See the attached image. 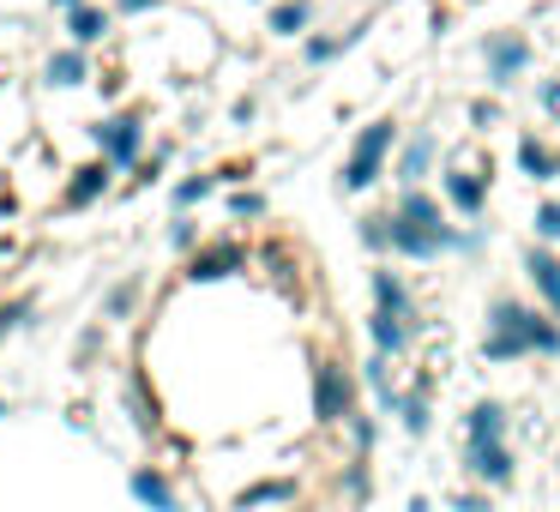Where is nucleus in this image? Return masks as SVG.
Returning <instances> with one entry per match:
<instances>
[{"mask_svg":"<svg viewBox=\"0 0 560 512\" xmlns=\"http://www.w3.org/2000/svg\"><path fill=\"white\" fill-rule=\"evenodd\" d=\"M524 266H530V283L542 290L548 314L560 319V254H555V247H530V254H524Z\"/></svg>","mask_w":560,"mask_h":512,"instance_id":"17","label":"nucleus"},{"mask_svg":"<svg viewBox=\"0 0 560 512\" xmlns=\"http://www.w3.org/2000/svg\"><path fill=\"white\" fill-rule=\"evenodd\" d=\"M31 314H37V295H7V302H0V344L13 338V331H25Z\"/></svg>","mask_w":560,"mask_h":512,"instance_id":"26","label":"nucleus"},{"mask_svg":"<svg viewBox=\"0 0 560 512\" xmlns=\"http://www.w3.org/2000/svg\"><path fill=\"white\" fill-rule=\"evenodd\" d=\"M163 170H170V146L145 151V158L133 163V175H127V187H121V194H145V187H158V182H163Z\"/></svg>","mask_w":560,"mask_h":512,"instance_id":"24","label":"nucleus"},{"mask_svg":"<svg viewBox=\"0 0 560 512\" xmlns=\"http://www.w3.org/2000/svg\"><path fill=\"white\" fill-rule=\"evenodd\" d=\"M343 488H350V500H362V494H374V476H368V464L355 458L350 464V476H343Z\"/></svg>","mask_w":560,"mask_h":512,"instance_id":"35","label":"nucleus"},{"mask_svg":"<svg viewBox=\"0 0 560 512\" xmlns=\"http://www.w3.org/2000/svg\"><path fill=\"white\" fill-rule=\"evenodd\" d=\"M199 242H206V235H199L194 211H175V218H170V247H175V254H194Z\"/></svg>","mask_w":560,"mask_h":512,"instance_id":"31","label":"nucleus"},{"mask_svg":"<svg viewBox=\"0 0 560 512\" xmlns=\"http://www.w3.org/2000/svg\"><path fill=\"white\" fill-rule=\"evenodd\" d=\"M355 410V374L343 362H314V416L319 422H350Z\"/></svg>","mask_w":560,"mask_h":512,"instance_id":"7","label":"nucleus"},{"mask_svg":"<svg viewBox=\"0 0 560 512\" xmlns=\"http://www.w3.org/2000/svg\"><path fill=\"white\" fill-rule=\"evenodd\" d=\"M266 194H254V187H235V194H230V218L235 223H259V218H266Z\"/></svg>","mask_w":560,"mask_h":512,"instance_id":"30","label":"nucleus"},{"mask_svg":"<svg viewBox=\"0 0 560 512\" xmlns=\"http://www.w3.org/2000/svg\"><path fill=\"white\" fill-rule=\"evenodd\" d=\"M115 175H121V170H109L103 158L73 163V170H67V182H61V211H67V218H79V211L103 206V199L115 194Z\"/></svg>","mask_w":560,"mask_h":512,"instance_id":"6","label":"nucleus"},{"mask_svg":"<svg viewBox=\"0 0 560 512\" xmlns=\"http://www.w3.org/2000/svg\"><path fill=\"white\" fill-rule=\"evenodd\" d=\"M368 290H374V307H380V314H398V319H410V326H416V295H410V283H404L392 266H374V271H368Z\"/></svg>","mask_w":560,"mask_h":512,"instance_id":"12","label":"nucleus"},{"mask_svg":"<svg viewBox=\"0 0 560 512\" xmlns=\"http://www.w3.org/2000/svg\"><path fill=\"white\" fill-rule=\"evenodd\" d=\"M434 158H440V146H434V133H416V139H410V146H404V151H398V182H404V187H416V182H422V175H428V170H434Z\"/></svg>","mask_w":560,"mask_h":512,"instance_id":"18","label":"nucleus"},{"mask_svg":"<svg viewBox=\"0 0 560 512\" xmlns=\"http://www.w3.org/2000/svg\"><path fill=\"white\" fill-rule=\"evenodd\" d=\"M127 410H133V422H139V428H158V398L145 392V374L127 380Z\"/></svg>","mask_w":560,"mask_h":512,"instance_id":"27","label":"nucleus"},{"mask_svg":"<svg viewBox=\"0 0 560 512\" xmlns=\"http://www.w3.org/2000/svg\"><path fill=\"white\" fill-rule=\"evenodd\" d=\"M350 43H355V31H350V37H307V43H302V61H307V67H326V61H338Z\"/></svg>","mask_w":560,"mask_h":512,"instance_id":"28","label":"nucleus"},{"mask_svg":"<svg viewBox=\"0 0 560 512\" xmlns=\"http://www.w3.org/2000/svg\"><path fill=\"white\" fill-rule=\"evenodd\" d=\"M368 338H374V356H404V350H410V338H416V326L374 307V314H368Z\"/></svg>","mask_w":560,"mask_h":512,"instance_id":"16","label":"nucleus"},{"mask_svg":"<svg viewBox=\"0 0 560 512\" xmlns=\"http://www.w3.org/2000/svg\"><path fill=\"white\" fill-rule=\"evenodd\" d=\"M506 404H494V398H482L470 416H464V446H494V440H506Z\"/></svg>","mask_w":560,"mask_h":512,"instance_id":"15","label":"nucleus"},{"mask_svg":"<svg viewBox=\"0 0 560 512\" xmlns=\"http://www.w3.org/2000/svg\"><path fill=\"white\" fill-rule=\"evenodd\" d=\"M518 163H524V175H536V182L560 175V151H548L536 133H524V139H518Z\"/></svg>","mask_w":560,"mask_h":512,"instance_id":"23","label":"nucleus"},{"mask_svg":"<svg viewBox=\"0 0 560 512\" xmlns=\"http://www.w3.org/2000/svg\"><path fill=\"white\" fill-rule=\"evenodd\" d=\"M307 25H314V0H278L266 19L271 37H307Z\"/></svg>","mask_w":560,"mask_h":512,"instance_id":"19","label":"nucleus"},{"mask_svg":"<svg viewBox=\"0 0 560 512\" xmlns=\"http://www.w3.org/2000/svg\"><path fill=\"white\" fill-rule=\"evenodd\" d=\"M218 170H199V175H187V182H175V194H170V211H194V206H206L211 194H218Z\"/></svg>","mask_w":560,"mask_h":512,"instance_id":"21","label":"nucleus"},{"mask_svg":"<svg viewBox=\"0 0 560 512\" xmlns=\"http://www.w3.org/2000/svg\"><path fill=\"white\" fill-rule=\"evenodd\" d=\"M61 25H67V43H79V49H97V43H109L115 13L103 7V0H79L73 13H61Z\"/></svg>","mask_w":560,"mask_h":512,"instance_id":"11","label":"nucleus"},{"mask_svg":"<svg viewBox=\"0 0 560 512\" xmlns=\"http://www.w3.org/2000/svg\"><path fill=\"white\" fill-rule=\"evenodd\" d=\"M398 422H404V434H428V386H416V392H398Z\"/></svg>","mask_w":560,"mask_h":512,"instance_id":"25","label":"nucleus"},{"mask_svg":"<svg viewBox=\"0 0 560 512\" xmlns=\"http://www.w3.org/2000/svg\"><path fill=\"white\" fill-rule=\"evenodd\" d=\"M247 266H254V247H247L242 235H206V242L187 254L182 278L187 283H230L235 271H247Z\"/></svg>","mask_w":560,"mask_h":512,"instance_id":"4","label":"nucleus"},{"mask_svg":"<svg viewBox=\"0 0 560 512\" xmlns=\"http://www.w3.org/2000/svg\"><path fill=\"white\" fill-rule=\"evenodd\" d=\"M536 235H542V242H560V206H555V199L536 206Z\"/></svg>","mask_w":560,"mask_h":512,"instance_id":"34","label":"nucleus"},{"mask_svg":"<svg viewBox=\"0 0 560 512\" xmlns=\"http://www.w3.org/2000/svg\"><path fill=\"white\" fill-rule=\"evenodd\" d=\"M91 49H79V43H61V49H49V61H43V85H55V91H79V85H91Z\"/></svg>","mask_w":560,"mask_h":512,"instance_id":"10","label":"nucleus"},{"mask_svg":"<svg viewBox=\"0 0 560 512\" xmlns=\"http://www.w3.org/2000/svg\"><path fill=\"white\" fill-rule=\"evenodd\" d=\"M524 67H530V43L500 31V37L488 43V79H494V85H512V73H524Z\"/></svg>","mask_w":560,"mask_h":512,"instance_id":"13","label":"nucleus"},{"mask_svg":"<svg viewBox=\"0 0 560 512\" xmlns=\"http://www.w3.org/2000/svg\"><path fill=\"white\" fill-rule=\"evenodd\" d=\"M464 470L476 476V482H488V488H506L512 482V452L500 446H464Z\"/></svg>","mask_w":560,"mask_h":512,"instance_id":"14","label":"nucleus"},{"mask_svg":"<svg viewBox=\"0 0 560 512\" xmlns=\"http://www.w3.org/2000/svg\"><path fill=\"white\" fill-rule=\"evenodd\" d=\"M7 416H13V404H7V398H0V422H7Z\"/></svg>","mask_w":560,"mask_h":512,"instance_id":"41","label":"nucleus"},{"mask_svg":"<svg viewBox=\"0 0 560 512\" xmlns=\"http://www.w3.org/2000/svg\"><path fill=\"white\" fill-rule=\"evenodd\" d=\"M542 103H548V109L560 115V85H542Z\"/></svg>","mask_w":560,"mask_h":512,"instance_id":"39","label":"nucleus"},{"mask_svg":"<svg viewBox=\"0 0 560 512\" xmlns=\"http://www.w3.org/2000/svg\"><path fill=\"white\" fill-rule=\"evenodd\" d=\"M530 350L536 356H560V319L555 314H530Z\"/></svg>","mask_w":560,"mask_h":512,"instance_id":"29","label":"nucleus"},{"mask_svg":"<svg viewBox=\"0 0 560 512\" xmlns=\"http://www.w3.org/2000/svg\"><path fill=\"white\" fill-rule=\"evenodd\" d=\"M127 494L145 512H182V488L170 482L163 464H133V470H127Z\"/></svg>","mask_w":560,"mask_h":512,"instance_id":"8","label":"nucleus"},{"mask_svg":"<svg viewBox=\"0 0 560 512\" xmlns=\"http://www.w3.org/2000/svg\"><path fill=\"white\" fill-rule=\"evenodd\" d=\"M247 175H254V163H242V158H235V163H218V182H223V187H242Z\"/></svg>","mask_w":560,"mask_h":512,"instance_id":"37","label":"nucleus"},{"mask_svg":"<svg viewBox=\"0 0 560 512\" xmlns=\"http://www.w3.org/2000/svg\"><path fill=\"white\" fill-rule=\"evenodd\" d=\"M283 500H295V476H271V482H254L235 494V507L254 512V507H283Z\"/></svg>","mask_w":560,"mask_h":512,"instance_id":"20","label":"nucleus"},{"mask_svg":"<svg viewBox=\"0 0 560 512\" xmlns=\"http://www.w3.org/2000/svg\"><path fill=\"white\" fill-rule=\"evenodd\" d=\"M145 139H151V115L139 109H109L97 127H91V146H97V158L109 163V170H133L139 158H145Z\"/></svg>","mask_w":560,"mask_h":512,"instance_id":"2","label":"nucleus"},{"mask_svg":"<svg viewBox=\"0 0 560 512\" xmlns=\"http://www.w3.org/2000/svg\"><path fill=\"white\" fill-rule=\"evenodd\" d=\"M530 314L536 307H518L506 295L488 307V338H482L488 362H518V356H530Z\"/></svg>","mask_w":560,"mask_h":512,"instance_id":"5","label":"nucleus"},{"mask_svg":"<svg viewBox=\"0 0 560 512\" xmlns=\"http://www.w3.org/2000/svg\"><path fill=\"white\" fill-rule=\"evenodd\" d=\"M440 187H446L452 211H464V218H482V211H488V182H482V170H476V163L458 158L446 175H440Z\"/></svg>","mask_w":560,"mask_h":512,"instance_id":"9","label":"nucleus"},{"mask_svg":"<svg viewBox=\"0 0 560 512\" xmlns=\"http://www.w3.org/2000/svg\"><path fill=\"white\" fill-rule=\"evenodd\" d=\"M452 507H458V512H488V500H482V494H458Z\"/></svg>","mask_w":560,"mask_h":512,"instance_id":"38","label":"nucleus"},{"mask_svg":"<svg viewBox=\"0 0 560 512\" xmlns=\"http://www.w3.org/2000/svg\"><path fill=\"white\" fill-rule=\"evenodd\" d=\"M452 247H476V235L452 230L434 194L404 187V199L392 206V254H404V259H440V254H452Z\"/></svg>","mask_w":560,"mask_h":512,"instance_id":"1","label":"nucleus"},{"mask_svg":"<svg viewBox=\"0 0 560 512\" xmlns=\"http://www.w3.org/2000/svg\"><path fill=\"white\" fill-rule=\"evenodd\" d=\"M350 440H355V452H374L380 428H374V416H368V410H350Z\"/></svg>","mask_w":560,"mask_h":512,"instance_id":"33","label":"nucleus"},{"mask_svg":"<svg viewBox=\"0 0 560 512\" xmlns=\"http://www.w3.org/2000/svg\"><path fill=\"white\" fill-rule=\"evenodd\" d=\"M139 295H145V283H139V278L109 283V290H103V326H109V319H133Z\"/></svg>","mask_w":560,"mask_h":512,"instance_id":"22","label":"nucleus"},{"mask_svg":"<svg viewBox=\"0 0 560 512\" xmlns=\"http://www.w3.org/2000/svg\"><path fill=\"white\" fill-rule=\"evenodd\" d=\"M392 146H398V127H392V121H368L362 133H355L350 158H343V175H338L343 194H362V187H374L380 175H386Z\"/></svg>","mask_w":560,"mask_h":512,"instance_id":"3","label":"nucleus"},{"mask_svg":"<svg viewBox=\"0 0 560 512\" xmlns=\"http://www.w3.org/2000/svg\"><path fill=\"white\" fill-rule=\"evenodd\" d=\"M163 0H109V13L115 19H145V13H158Z\"/></svg>","mask_w":560,"mask_h":512,"instance_id":"36","label":"nucleus"},{"mask_svg":"<svg viewBox=\"0 0 560 512\" xmlns=\"http://www.w3.org/2000/svg\"><path fill=\"white\" fill-rule=\"evenodd\" d=\"M362 242L374 247V254H392V211H374V218H362Z\"/></svg>","mask_w":560,"mask_h":512,"instance_id":"32","label":"nucleus"},{"mask_svg":"<svg viewBox=\"0 0 560 512\" xmlns=\"http://www.w3.org/2000/svg\"><path fill=\"white\" fill-rule=\"evenodd\" d=\"M49 7H55V13H73V7H79V0H49Z\"/></svg>","mask_w":560,"mask_h":512,"instance_id":"40","label":"nucleus"}]
</instances>
